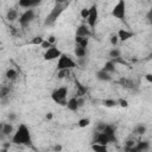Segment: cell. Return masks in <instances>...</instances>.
I'll use <instances>...</instances> for the list:
<instances>
[{
  "label": "cell",
  "mask_w": 152,
  "mask_h": 152,
  "mask_svg": "<svg viewBox=\"0 0 152 152\" xmlns=\"http://www.w3.org/2000/svg\"><path fill=\"white\" fill-rule=\"evenodd\" d=\"M145 77H146V80H147V81H148L150 83L152 82V75H151V74H147V75H146Z\"/></svg>",
  "instance_id": "obj_37"
},
{
  "label": "cell",
  "mask_w": 152,
  "mask_h": 152,
  "mask_svg": "<svg viewBox=\"0 0 152 152\" xmlns=\"http://www.w3.org/2000/svg\"><path fill=\"white\" fill-rule=\"evenodd\" d=\"M88 14H89V8H82L81 10V17L83 19H87L88 18Z\"/></svg>",
  "instance_id": "obj_32"
},
{
  "label": "cell",
  "mask_w": 152,
  "mask_h": 152,
  "mask_svg": "<svg viewBox=\"0 0 152 152\" xmlns=\"http://www.w3.org/2000/svg\"><path fill=\"white\" fill-rule=\"evenodd\" d=\"M76 66V62L66 53H61V56L58 57V61H57V70H61V69H74Z\"/></svg>",
  "instance_id": "obj_4"
},
{
  "label": "cell",
  "mask_w": 152,
  "mask_h": 152,
  "mask_svg": "<svg viewBox=\"0 0 152 152\" xmlns=\"http://www.w3.org/2000/svg\"><path fill=\"white\" fill-rule=\"evenodd\" d=\"M120 55H121V51H120L119 49H116V48H113V49L109 51V57H110L112 59L119 58V57H120Z\"/></svg>",
  "instance_id": "obj_26"
},
{
  "label": "cell",
  "mask_w": 152,
  "mask_h": 152,
  "mask_svg": "<svg viewBox=\"0 0 152 152\" xmlns=\"http://www.w3.org/2000/svg\"><path fill=\"white\" fill-rule=\"evenodd\" d=\"M148 150H150L148 141H139V142H135V145L129 151L131 152H144V151H148Z\"/></svg>",
  "instance_id": "obj_12"
},
{
  "label": "cell",
  "mask_w": 152,
  "mask_h": 152,
  "mask_svg": "<svg viewBox=\"0 0 152 152\" xmlns=\"http://www.w3.org/2000/svg\"><path fill=\"white\" fill-rule=\"evenodd\" d=\"M0 132L5 137H8L11 133H13V125L11 122H1L0 124Z\"/></svg>",
  "instance_id": "obj_13"
},
{
  "label": "cell",
  "mask_w": 152,
  "mask_h": 152,
  "mask_svg": "<svg viewBox=\"0 0 152 152\" xmlns=\"http://www.w3.org/2000/svg\"><path fill=\"white\" fill-rule=\"evenodd\" d=\"M18 11L14 10V8H10L7 12H6V19L8 21H14L15 19H18Z\"/></svg>",
  "instance_id": "obj_20"
},
{
  "label": "cell",
  "mask_w": 152,
  "mask_h": 152,
  "mask_svg": "<svg viewBox=\"0 0 152 152\" xmlns=\"http://www.w3.org/2000/svg\"><path fill=\"white\" fill-rule=\"evenodd\" d=\"M43 40H44V38H43V37H40V36H38V37H34L30 43H31L32 45H40Z\"/></svg>",
  "instance_id": "obj_29"
},
{
  "label": "cell",
  "mask_w": 152,
  "mask_h": 152,
  "mask_svg": "<svg viewBox=\"0 0 152 152\" xmlns=\"http://www.w3.org/2000/svg\"><path fill=\"white\" fill-rule=\"evenodd\" d=\"M10 93H11V87H8L6 84L0 86V100L7 99V96L10 95Z\"/></svg>",
  "instance_id": "obj_19"
},
{
  "label": "cell",
  "mask_w": 152,
  "mask_h": 152,
  "mask_svg": "<svg viewBox=\"0 0 152 152\" xmlns=\"http://www.w3.org/2000/svg\"><path fill=\"white\" fill-rule=\"evenodd\" d=\"M52 116H53V114L50 112V113H48V114H46V116H45V118H46V120H51V119H52Z\"/></svg>",
  "instance_id": "obj_38"
},
{
  "label": "cell",
  "mask_w": 152,
  "mask_h": 152,
  "mask_svg": "<svg viewBox=\"0 0 152 152\" xmlns=\"http://www.w3.org/2000/svg\"><path fill=\"white\" fill-rule=\"evenodd\" d=\"M118 38L120 39V40H122V42H126V40H128L129 38H132L133 36H134V33L133 32H131V31H127V30H125V28H120L119 31H118Z\"/></svg>",
  "instance_id": "obj_14"
},
{
  "label": "cell",
  "mask_w": 152,
  "mask_h": 152,
  "mask_svg": "<svg viewBox=\"0 0 152 152\" xmlns=\"http://www.w3.org/2000/svg\"><path fill=\"white\" fill-rule=\"evenodd\" d=\"M103 106L104 107H115L118 106V100H113V99H106L103 100Z\"/></svg>",
  "instance_id": "obj_25"
},
{
  "label": "cell",
  "mask_w": 152,
  "mask_h": 152,
  "mask_svg": "<svg viewBox=\"0 0 152 152\" xmlns=\"http://www.w3.org/2000/svg\"><path fill=\"white\" fill-rule=\"evenodd\" d=\"M61 148H62L61 146H55V150H61Z\"/></svg>",
  "instance_id": "obj_39"
},
{
  "label": "cell",
  "mask_w": 152,
  "mask_h": 152,
  "mask_svg": "<svg viewBox=\"0 0 152 152\" xmlns=\"http://www.w3.org/2000/svg\"><path fill=\"white\" fill-rule=\"evenodd\" d=\"M12 142L15 145H30L32 142L31 132L25 124H20L12 137Z\"/></svg>",
  "instance_id": "obj_1"
},
{
  "label": "cell",
  "mask_w": 152,
  "mask_h": 152,
  "mask_svg": "<svg viewBox=\"0 0 152 152\" xmlns=\"http://www.w3.org/2000/svg\"><path fill=\"white\" fill-rule=\"evenodd\" d=\"M15 118H17L15 114H14V113H11V114L8 115V120H10V122H12L13 120H15Z\"/></svg>",
  "instance_id": "obj_35"
},
{
  "label": "cell",
  "mask_w": 152,
  "mask_h": 152,
  "mask_svg": "<svg viewBox=\"0 0 152 152\" xmlns=\"http://www.w3.org/2000/svg\"><path fill=\"white\" fill-rule=\"evenodd\" d=\"M91 148L96 152H106L107 151V145H101V144L95 142V144L91 145Z\"/></svg>",
  "instance_id": "obj_24"
},
{
  "label": "cell",
  "mask_w": 152,
  "mask_h": 152,
  "mask_svg": "<svg viewBox=\"0 0 152 152\" xmlns=\"http://www.w3.org/2000/svg\"><path fill=\"white\" fill-rule=\"evenodd\" d=\"M76 36L78 37H90L91 36V28L88 26V25H80L77 28H76Z\"/></svg>",
  "instance_id": "obj_11"
},
{
  "label": "cell",
  "mask_w": 152,
  "mask_h": 152,
  "mask_svg": "<svg viewBox=\"0 0 152 152\" xmlns=\"http://www.w3.org/2000/svg\"><path fill=\"white\" fill-rule=\"evenodd\" d=\"M34 18H36L34 11L32 8H28V10H26L25 12H23L20 14V17H19V24H20V26L26 27V26H28L34 20Z\"/></svg>",
  "instance_id": "obj_7"
},
{
  "label": "cell",
  "mask_w": 152,
  "mask_h": 152,
  "mask_svg": "<svg viewBox=\"0 0 152 152\" xmlns=\"http://www.w3.org/2000/svg\"><path fill=\"white\" fill-rule=\"evenodd\" d=\"M74 52H75L76 57H78V58H86V56H87V49H86V48L77 46V45L75 46Z\"/></svg>",
  "instance_id": "obj_21"
},
{
  "label": "cell",
  "mask_w": 152,
  "mask_h": 152,
  "mask_svg": "<svg viewBox=\"0 0 152 152\" xmlns=\"http://www.w3.org/2000/svg\"><path fill=\"white\" fill-rule=\"evenodd\" d=\"M42 1L43 0H19L18 5L20 7H23V8L28 10V8H34V7L39 6L42 4Z\"/></svg>",
  "instance_id": "obj_10"
},
{
  "label": "cell",
  "mask_w": 152,
  "mask_h": 152,
  "mask_svg": "<svg viewBox=\"0 0 152 152\" xmlns=\"http://www.w3.org/2000/svg\"><path fill=\"white\" fill-rule=\"evenodd\" d=\"M61 50L58 48H56L55 45H52L51 48L45 50L44 53V59L45 61H53V59H58V57L61 56Z\"/></svg>",
  "instance_id": "obj_9"
},
{
  "label": "cell",
  "mask_w": 152,
  "mask_h": 152,
  "mask_svg": "<svg viewBox=\"0 0 152 152\" xmlns=\"http://www.w3.org/2000/svg\"><path fill=\"white\" fill-rule=\"evenodd\" d=\"M66 97H68V88L66 87H59L51 93L52 101L56 102L57 104H61V106L66 104V101H68Z\"/></svg>",
  "instance_id": "obj_3"
},
{
  "label": "cell",
  "mask_w": 152,
  "mask_h": 152,
  "mask_svg": "<svg viewBox=\"0 0 152 152\" xmlns=\"http://www.w3.org/2000/svg\"><path fill=\"white\" fill-rule=\"evenodd\" d=\"M75 43H76L77 46H81V48H86L87 49V46L89 44V38L88 37H78V36H76L75 37Z\"/></svg>",
  "instance_id": "obj_18"
},
{
  "label": "cell",
  "mask_w": 152,
  "mask_h": 152,
  "mask_svg": "<svg viewBox=\"0 0 152 152\" xmlns=\"http://www.w3.org/2000/svg\"><path fill=\"white\" fill-rule=\"evenodd\" d=\"M52 45H53V44H51L48 39H44V40L42 42V44H40V46H42L43 49H45V50H46V49H49V48H51Z\"/></svg>",
  "instance_id": "obj_31"
},
{
  "label": "cell",
  "mask_w": 152,
  "mask_h": 152,
  "mask_svg": "<svg viewBox=\"0 0 152 152\" xmlns=\"http://www.w3.org/2000/svg\"><path fill=\"white\" fill-rule=\"evenodd\" d=\"M118 40H119V38H118V36L116 34H114V36H112L110 37V43H112V45H116L118 44Z\"/></svg>",
  "instance_id": "obj_33"
},
{
  "label": "cell",
  "mask_w": 152,
  "mask_h": 152,
  "mask_svg": "<svg viewBox=\"0 0 152 152\" xmlns=\"http://www.w3.org/2000/svg\"><path fill=\"white\" fill-rule=\"evenodd\" d=\"M96 77H97V80H100V81H104V82H109V81H112V76H110V74L107 72V71L103 70V69H100V70L96 71Z\"/></svg>",
  "instance_id": "obj_16"
},
{
  "label": "cell",
  "mask_w": 152,
  "mask_h": 152,
  "mask_svg": "<svg viewBox=\"0 0 152 152\" xmlns=\"http://www.w3.org/2000/svg\"><path fill=\"white\" fill-rule=\"evenodd\" d=\"M69 74H70V70L69 69H61L57 72V77L58 78H65V77L69 76Z\"/></svg>",
  "instance_id": "obj_27"
},
{
  "label": "cell",
  "mask_w": 152,
  "mask_h": 152,
  "mask_svg": "<svg viewBox=\"0 0 152 152\" xmlns=\"http://www.w3.org/2000/svg\"><path fill=\"white\" fill-rule=\"evenodd\" d=\"M94 142H97V144H101V145H108L110 142H116V137H115V134H109V133L100 131L95 135Z\"/></svg>",
  "instance_id": "obj_6"
},
{
  "label": "cell",
  "mask_w": 152,
  "mask_h": 152,
  "mask_svg": "<svg viewBox=\"0 0 152 152\" xmlns=\"http://www.w3.org/2000/svg\"><path fill=\"white\" fill-rule=\"evenodd\" d=\"M97 19H99V10H97V5L94 4L89 7V14H88V18H87L88 26L91 30L95 28V26L97 24Z\"/></svg>",
  "instance_id": "obj_8"
},
{
  "label": "cell",
  "mask_w": 152,
  "mask_h": 152,
  "mask_svg": "<svg viewBox=\"0 0 152 152\" xmlns=\"http://www.w3.org/2000/svg\"><path fill=\"white\" fill-rule=\"evenodd\" d=\"M89 124H90V120H89L88 118L81 119V120L78 121V126H80V127H87V126H89Z\"/></svg>",
  "instance_id": "obj_30"
},
{
  "label": "cell",
  "mask_w": 152,
  "mask_h": 152,
  "mask_svg": "<svg viewBox=\"0 0 152 152\" xmlns=\"http://www.w3.org/2000/svg\"><path fill=\"white\" fill-rule=\"evenodd\" d=\"M66 108L69 109V110H71V112H77L78 110V108H80V106H78V102H77V97L76 96H72V97H70L68 101H66Z\"/></svg>",
  "instance_id": "obj_15"
},
{
  "label": "cell",
  "mask_w": 152,
  "mask_h": 152,
  "mask_svg": "<svg viewBox=\"0 0 152 152\" xmlns=\"http://www.w3.org/2000/svg\"><path fill=\"white\" fill-rule=\"evenodd\" d=\"M134 133L138 134V135L145 134V133H146V126H144V125H138V126L134 128Z\"/></svg>",
  "instance_id": "obj_28"
},
{
  "label": "cell",
  "mask_w": 152,
  "mask_h": 152,
  "mask_svg": "<svg viewBox=\"0 0 152 152\" xmlns=\"http://www.w3.org/2000/svg\"><path fill=\"white\" fill-rule=\"evenodd\" d=\"M5 76H6V78H7L8 81H14V80H17L18 72H17L15 69H12V68H11V69H8V70L6 71Z\"/></svg>",
  "instance_id": "obj_22"
},
{
  "label": "cell",
  "mask_w": 152,
  "mask_h": 152,
  "mask_svg": "<svg viewBox=\"0 0 152 152\" xmlns=\"http://www.w3.org/2000/svg\"><path fill=\"white\" fill-rule=\"evenodd\" d=\"M66 6H68V2H56L55 6L52 7V10L50 11V13L45 18V25H48V26L53 25L57 21V19L61 17V14L63 13V11L65 10Z\"/></svg>",
  "instance_id": "obj_2"
},
{
  "label": "cell",
  "mask_w": 152,
  "mask_h": 152,
  "mask_svg": "<svg viewBox=\"0 0 152 152\" xmlns=\"http://www.w3.org/2000/svg\"><path fill=\"white\" fill-rule=\"evenodd\" d=\"M112 15L119 20L126 19V0H119L112 10Z\"/></svg>",
  "instance_id": "obj_5"
},
{
  "label": "cell",
  "mask_w": 152,
  "mask_h": 152,
  "mask_svg": "<svg viewBox=\"0 0 152 152\" xmlns=\"http://www.w3.org/2000/svg\"><path fill=\"white\" fill-rule=\"evenodd\" d=\"M103 70H106L107 72H109V74H112V72H114L115 71V63L113 62V61H108V62H106L104 63V65H103V68H102Z\"/></svg>",
  "instance_id": "obj_23"
},
{
  "label": "cell",
  "mask_w": 152,
  "mask_h": 152,
  "mask_svg": "<svg viewBox=\"0 0 152 152\" xmlns=\"http://www.w3.org/2000/svg\"><path fill=\"white\" fill-rule=\"evenodd\" d=\"M118 104L121 106V107H127L128 106V102L126 100H124V99H120V100H118Z\"/></svg>",
  "instance_id": "obj_34"
},
{
  "label": "cell",
  "mask_w": 152,
  "mask_h": 152,
  "mask_svg": "<svg viewBox=\"0 0 152 152\" xmlns=\"http://www.w3.org/2000/svg\"><path fill=\"white\" fill-rule=\"evenodd\" d=\"M118 83H119L120 86H122L124 88H127V89H133V88L135 87L134 82H133L132 80H129V78H126V77H121V78L118 81Z\"/></svg>",
  "instance_id": "obj_17"
},
{
  "label": "cell",
  "mask_w": 152,
  "mask_h": 152,
  "mask_svg": "<svg viewBox=\"0 0 152 152\" xmlns=\"http://www.w3.org/2000/svg\"><path fill=\"white\" fill-rule=\"evenodd\" d=\"M48 40H49L51 44H55V42H56V37H55V36H50V37L48 38Z\"/></svg>",
  "instance_id": "obj_36"
}]
</instances>
